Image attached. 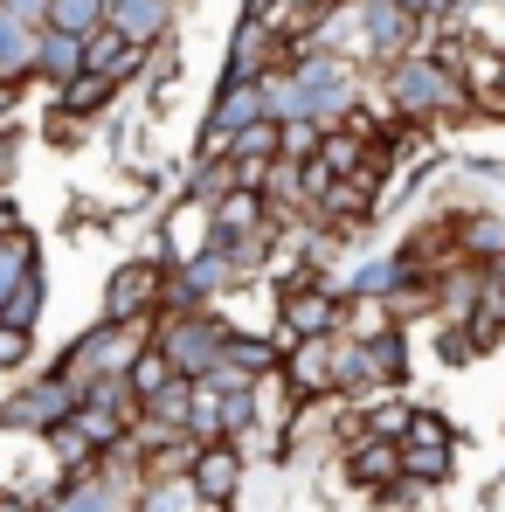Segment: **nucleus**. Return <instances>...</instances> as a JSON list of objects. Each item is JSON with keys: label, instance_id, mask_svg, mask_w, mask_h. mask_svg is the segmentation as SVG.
<instances>
[{"label": "nucleus", "instance_id": "obj_1", "mask_svg": "<svg viewBox=\"0 0 505 512\" xmlns=\"http://www.w3.org/2000/svg\"><path fill=\"white\" fill-rule=\"evenodd\" d=\"M381 97H388L409 125H436V118H464V111H478L471 77H464L443 49H409V56H395L388 77H381Z\"/></svg>", "mask_w": 505, "mask_h": 512}, {"label": "nucleus", "instance_id": "obj_20", "mask_svg": "<svg viewBox=\"0 0 505 512\" xmlns=\"http://www.w3.org/2000/svg\"><path fill=\"white\" fill-rule=\"evenodd\" d=\"M194 443H229V416H222V381L194 374V416H187Z\"/></svg>", "mask_w": 505, "mask_h": 512}, {"label": "nucleus", "instance_id": "obj_11", "mask_svg": "<svg viewBox=\"0 0 505 512\" xmlns=\"http://www.w3.org/2000/svg\"><path fill=\"white\" fill-rule=\"evenodd\" d=\"M35 270H42V236H35L28 222L7 215V222H0V305H7Z\"/></svg>", "mask_w": 505, "mask_h": 512}, {"label": "nucleus", "instance_id": "obj_3", "mask_svg": "<svg viewBox=\"0 0 505 512\" xmlns=\"http://www.w3.org/2000/svg\"><path fill=\"white\" fill-rule=\"evenodd\" d=\"M77 409H84V388L49 367L42 381H21V388L0 402V436H56Z\"/></svg>", "mask_w": 505, "mask_h": 512}, {"label": "nucleus", "instance_id": "obj_9", "mask_svg": "<svg viewBox=\"0 0 505 512\" xmlns=\"http://www.w3.org/2000/svg\"><path fill=\"white\" fill-rule=\"evenodd\" d=\"M388 381H381V360H374V340H333V395L339 402H367V395H381Z\"/></svg>", "mask_w": 505, "mask_h": 512}, {"label": "nucleus", "instance_id": "obj_5", "mask_svg": "<svg viewBox=\"0 0 505 512\" xmlns=\"http://www.w3.org/2000/svg\"><path fill=\"white\" fill-rule=\"evenodd\" d=\"M167 263L160 256H125L111 277H104V312L97 319H111V326H153L160 319V305H167Z\"/></svg>", "mask_w": 505, "mask_h": 512}, {"label": "nucleus", "instance_id": "obj_2", "mask_svg": "<svg viewBox=\"0 0 505 512\" xmlns=\"http://www.w3.org/2000/svg\"><path fill=\"white\" fill-rule=\"evenodd\" d=\"M229 312L222 305H194V312H160L153 319V340L167 346V360L180 374H215L222 353H229Z\"/></svg>", "mask_w": 505, "mask_h": 512}, {"label": "nucleus", "instance_id": "obj_23", "mask_svg": "<svg viewBox=\"0 0 505 512\" xmlns=\"http://www.w3.org/2000/svg\"><path fill=\"white\" fill-rule=\"evenodd\" d=\"M374 360H381V381L388 388H409V326H388L374 340Z\"/></svg>", "mask_w": 505, "mask_h": 512}, {"label": "nucleus", "instance_id": "obj_12", "mask_svg": "<svg viewBox=\"0 0 505 512\" xmlns=\"http://www.w3.org/2000/svg\"><path fill=\"white\" fill-rule=\"evenodd\" d=\"M450 250L471 256V263H505V215H492V208L450 215Z\"/></svg>", "mask_w": 505, "mask_h": 512}, {"label": "nucleus", "instance_id": "obj_16", "mask_svg": "<svg viewBox=\"0 0 505 512\" xmlns=\"http://www.w3.org/2000/svg\"><path fill=\"white\" fill-rule=\"evenodd\" d=\"M84 42L90 35H63V28H42V49H35V77L56 90L70 77H84Z\"/></svg>", "mask_w": 505, "mask_h": 512}, {"label": "nucleus", "instance_id": "obj_14", "mask_svg": "<svg viewBox=\"0 0 505 512\" xmlns=\"http://www.w3.org/2000/svg\"><path fill=\"white\" fill-rule=\"evenodd\" d=\"M111 28L146 42V49H160L173 28V0H111Z\"/></svg>", "mask_w": 505, "mask_h": 512}, {"label": "nucleus", "instance_id": "obj_22", "mask_svg": "<svg viewBox=\"0 0 505 512\" xmlns=\"http://www.w3.org/2000/svg\"><path fill=\"white\" fill-rule=\"evenodd\" d=\"M42 305H49V277L35 270V277H28V284H21V291H14V298L0 305V319H7V326H28V333H35V326H42Z\"/></svg>", "mask_w": 505, "mask_h": 512}, {"label": "nucleus", "instance_id": "obj_13", "mask_svg": "<svg viewBox=\"0 0 505 512\" xmlns=\"http://www.w3.org/2000/svg\"><path fill=\"white\" fill-rule=\"evenodd\" d=\"M111 97H118V84H111V77H97V70H84V77H70V84L49 90L56 118H70V125H90V118H104V111H111Z\"/></svg>", "mask_w": 505, "mask_h": 512}, {"label": "nucleus", "instance_id": "obj_26", "mask_svg": "<svg viewBox=\"0 0 505 512\" xmlns=\"http://www.w3.org/2000/svg\"><path fill=\"white\" fill-rule=\"evenodd\" d=\"M402 7H409V14H416L422 28H436V21H443V28H450V21H457V7H464V0H402Z\"/></svg>", "mask_w": 505, "mask_h": 512}, {"label": "nucleus", "instance_id": "obj_4", "mask_svg": "<svg viewBox=\"0 0 505 512\" xmlns=\"http://www.w3.org/2000/svg\"><path fill=\"white\" fill-rule=\"evenodd\" d=\"M270 319H277L284 346H291V340H339V326H346V291H339L333 277L284 284L277 305H270Z\"/></svg>", "mask_w": 505, "mask_h": 512}, {"label": "nucleus", "instance_id": "obj_17", "mask_svg": "<svg viewBox=\"0 0 505 512\" xmlns=\"http://www.w3.org/2000/svg\"><path fill=\"white\" fill-rule=\"evenodd\" d=\"M173 381H180V367L167 360V346H160V340H146V346H139V360H132V374H125V388L139 395V409H146V402H160Z\"/></svg>", "mask_w": 505, "mask_h": 512}, {"label": "nucleus", "instance_id": "obj_10", "mask_svg": "<svg viewBox=\"0 0 505 512\" xmlns=\"http://www.w3.org/2000/svg\"><path fill=\"white\" fill-rule=\"evenodd\" d=\"M284 381H291L298 402L333 395V340H291L284 346Z\"/></svg>", "mask_w": 505, "mask_h": 512}, {"label": "nucleus", "instance_id": "obj_6", "mask_svg": "<svg viewBox=\"0 0 505 512\" xmlns=\"http://www.w3.org/2000/svg\"><path fill=\"white\" fill-rule=\"evenodd\" d=\"M339 471L353 478V492H395L402 485V443L360 429V416H346V436H339Z\"/></svg>", "mask_w": 505, "mask_h": 512}, {"label": "nucleus", "instance_id": "obj_18", "mask_svg": "<svg viewBox=\"0 0 505 512\" xmlns=\"http://www.w3.org/2000/svg\"><path fill=\"white\" fill-rule=\"evenodd\" d=\"M139 512H215V506L194 492V478H187V471H160V478H146Z\"/></svg>", "mask_w": 505, "mask_h": 512}, {"label": "nucleus", "instance_id": "obj_24", "mask_svg": "<svg viewBox=\"0 0 505 512\" xmlns=\"http://www.w3.org/2000/svg\"><path fill=\"white\" fill-rule=\"evenodd\" d=\"M28 360H35V333L0 319V374H14V367H28Z\"/></svg>", "mask_w": 505, "mask_h": 512}, {"label": "nucleus", "instance_id": "obj_25", "mask_svg": "<svg viewBox=\"0 0 505 512\" xmlns=\"http://www.w3.org/2000/svg\"><path fill=\"white\" fill-rule=\"evenodd\" d=\"M409 443H457V423H450V416H436V409H416Z\"/></svg>", "mask_w": 505, "mask_h": 512}, {"label": "nucleus", "instance_id": "obj_7", "mask_svg": "<svg viewBox=\"0 0 505 512\" xmlns=\"http://www.w3.org/2000/svg\"><path fill=\"white\" fill-rule=\"evenodd\" d=\"M243 471H250V450L243 443H201L194 464H187V478H194V492L208 506H236L243 499Z\"/></svg>", "mask_w": 505, "mask_h": 512}, {"label": "nucleus", "instance_id": "obj_19", "mask_svg": "<svg viewBox=\"0 0 505 512\" xmlns=\"http://www.w3.org/2000/svg\"><path fill=\"white\" fill-rule=\"evenodd\" d=\"M457 471V443H402V478H416L429 492H443Z\"/></svg>", "mask_w": 505, "mask_h": 512}, {"label": "nucleus", "instance_id": "obj_21", "mask_svg": "<svg viewBox=\"0 0 505 512\" xmlns=\"http://www.w3.org/2000/svg\"><path fill=\"white\" fill-rule=\"evenodd\" d=\"M111 21V0H49V28L63 35H97Z\"/></svg>", "mask_w": 505, "mask_h": 512}, {"label": "nucleus", "instance_id": "obj_15", "mask_svg": "<svg viewBox=\"0 0 505 512\" xmlns=\"http://www.w3.org/2000/svg\"><path fill=\"white\" fill-rule=\"evenodd\" d=\"M35 49H42V28H28L21 14L0 7V77L7 84H28L35 77Z\"/></svg>", "mask_w": 505, "mask_h": 512}, {"label": "nucleus", "instance_id": "obj_8", "mask_svg": "<svg viewBox=\"0 0 505 512\" xmlns=\"http://www.w3.org/2000/svg\"><path fill=\"white\" fill-rule=\"evenodd\" d=\"M84 70H97V77H111V84L125 90L132 77H146V70H153V49H146V42H132V35H118V28L104 21V28L84 42Z\"/></svg>", "mask_w": 505, "mask_h": 512}]
</instances>
